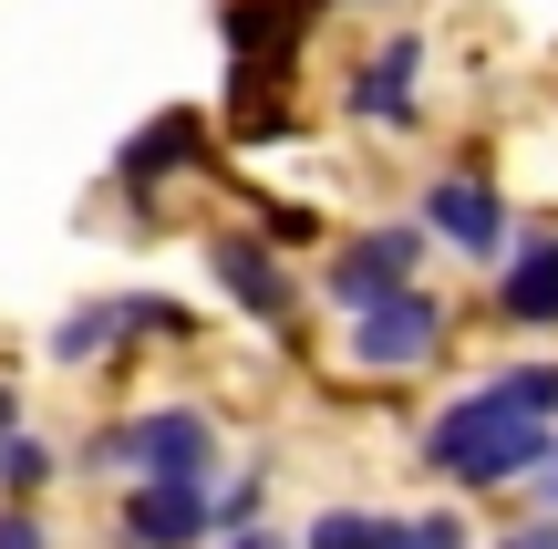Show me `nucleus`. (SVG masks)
<instances>
[{
  "label": "nucleus",
  "instance_id": "20e7f679",
  "mask_svg": "<svg viewBox=\"0 0 558 549\" xmlns=\"http://www.w3.org/2000/svg\"><path fill=\"white\" fill-rule=\"evenodd\" d=\"M414 270H424V228H362L352 249L331 260V301L341 311H362V301H393V290H414Z\"/></svg>",
  "mask_w": 558,
  "mask_h": 549
},
{
  "label": "nucleus",
  "instance_id": "f3484780",
  "mask_svg": "<svg viewBox=\"0 0 558 549\" xmlns=\"http://www.w3.org/2000/svg\"><path fill=\"white\" fill-rule=\"evenodd\" d=\"M218 549H300V539H279V529H239V539H218Z\"/></svg>",
  "mask_w": 558,
  "mask_h": 549
},
{
  "label": "nucleus",
  "instance_id": "9d476101",
  "mask_svg": "<svg viewBox=\"0 0 558 549\" xmlns=\"http://www.w3.org/2000/svg\"><path fill=\"white\" fill-rule=\"evenodd\" d=\"M197 145H207V135H197V115H156L135 145H124L114 177H124V187H156V177H177V166H197Z\"/></svg>",
  "mask_w": 558,
  "mask_h": 549
},
{
  "label": "nucleus",
  "instance_id": "6e6552de",
  "mask_svg": "<svg viewBox=\"0 0 558 549\" xmlns=\"http://www.w3.org/2000/svg\"><path fill=\"white\" fill-rule=\"evenodd\" d=\"M497 311L527 332H558V228H527L507 249V281H497Z\"/></svg>",
  "mask_w": 558,
  "mask_h": 549
},
{
  "label": "nucleus",
  "instance_id": "dca6fc26",
  "mask_svg": "<svg viewBox=\"0 0 558 549\" xmlns=\"http://www.w3.org/2000/svg\"><path fill=\"white\" fill-rule=\"evenodd\" d=\"M527 488H538V498H548V509H558V446L538 456V467H527Z\"/></svg>",
  "mask_w": 558,
  "mask_h": 549
},
{
  "label": "nucleus",
  "instance_id": "1a4fd4ad",
  "mask_svg": "<svg viewBox=\"0 0 558 549\" xmlns=\"http://www.w3.org/2000/svg\"><path fill=\"white\" fill-rule=\"evenodd\" d=\"M414 73H424V41H383L352 73V115L362 124H414Z\"/></svg>",
  "mask_w": 558,
  "mask_h": 549
},
{
  "label": "nucleus",
  "instance_id": "9b49d317",
  "mask_svg": "<svg viewBox=\"0 0 558 549\" xmlns=\"http://www.w3.org/2000/svg\"><path fill=\"white\" fill-rule=\"evenodd\" d=\"M124 343V322H114V301H83L73 322H52V363H104V353Z\"/></svg>",
  "mask_w": 558,
  "mask_h": 549
},
{
  "label": "nucleus",
  "instance_id": "6ab92c4d",
  "mask_svg": "<svg viewBox=\"0 0 558 549\" xmlns=\"http://www.w3.org/2000/svg\"><path fill=\"white\" fill-rule=\"evenodd\" d=\"M0 435H21V394L11 384H0Z\"/></svg>",
  "mask_w": 558,
  "mask_h": 549
},
{
  "label": "nucleus",
  "instance_id": "423d86ee",
  "mask_svg": "<svg viewBox=\"0 0 558 549\" xmlns=\"http://www.w3.org/2000/svg\"><path fill=\"white\" fill-rule=\"evenodd\" d=\"M424 228H435L445 249H465V260H497L507 249V207H497V187H486L476 166H456V177L424 187Z\"/></svg>",
  "mask_w": 558,
  "mask_h": 549
},
{
  "label": "nucleus",
  "instance_id": "0eeeda50",
  "mask_svg": "<svg viewBox=\"0 0 558 549\" xmlns=\"http://www.w3.org/2000/svg\"><path fill=\"white\" fill-rule=\"evenodd\" d=\"M207 270H218V290L248 311V322H290V270H279L269 239H248V228H218L207 239Z\"/></svg>",
  "mask_w": 558,
  "mask_h": 549
},
{
  "label": "nucleus",
  "instance_id": "f03ea898",
  "mask_svg": "<svg viewBox=\"0 0 558 549\" xmlns=\"http://www.w3.org/2000/svg\"><path fill=\"white\" fill-rule=\"evenodd\" d=\"M94 467H124V477H207L218 467V426L197 405H145L135 426L94 435Z\"/></svg>",
  "mask_w": 558,
  "mask_h": 549
},
{
  "label": "nucleus",
  "instance_id": "f8f14e48",
  "mask_svg": "<svg viewBox=\"0 0 558 549\" xmlns=\"http://www.w3.org/2000/svg\"><path fill=\"white\" fill-rule=\"evenodd\" d=\"M403 539V518H362V509H331V518H311V539L300 549H393Z\"/></svg>",
  "mask_w": 558,
  "mask_h": 549
},
{
  "label": "nucleus",
  "instance_id": "ddd939ff",
  "mask_svg": "<svg viewBox=\"0 0 558 549\" xmlns=\"http://www.w3.org/2000/svg\"><path fill=\"white\" fill-rule=\"evenodd\" d=\"M41 477H52V446H41V435H0V488H21V498H32Z\"/></svg>",
  "mask_w": 558,
  "mask_h": 549
},
{
  "label": "nucleus",
  "instance_id": "f257e3e1",
  "mask_svg": "<svg viewBox=\"0 0 558 549\" xmlns=\"http://www.w3.org/2000/svg\"><path fill=\"white\" fill-rule=\"evenodd\" d=\"M548 426H558V363H518L424 426V467L456 488H507L548 456Z\"/></svg>",
  "mask_w": 558,
  "mask_h": 549
},
{
  "label": "nucleus",
  "instance_id": "4468645a",
  "mask_svg": "<svg viewBox=\"0 0 558 549\" xmlns=\"http://www.w3.org/2000/svg\"><path fill=\"white\" fill-rule=\"evenodd\" d=\"M393 549H465V529L435 509V518H403V539H393Z\"/></svg>",
  "mask_w": 558,
  "mask_h": 549
},
{
  "label": "nucleus",
  "instance_id": "7ed1b4c3",
  "mask_svg": "<svg viewBox=\"0 0 558 549\" xmlns=\"http://www.w3.org/2000/svg\"><path fill=\"white\" fill-rule=\"evenodd\" d=\"M341 353H352L362 373H414L445 353V311L424 301V290H393V301H362L352 332H341Z\"/></svg>",
  "mask_w": 558,
  "mask_h": 549
},
{
  "label": "nucleus",
  "instance_id": "a211bd4d",
  "mask_svg": "<svg viewBox=\"0 0 558 549\" xmlns=\"http://www.w3.org/2000/svg\"><path fill=\"white\" fill-rule=\"evenodd\" d=\"M507 549H558V518H538V529H518Z\"/></svg>",
  "mask_w": 558,
  "mask_h": 549
},
{
  "label": "nucleus",
  "instance_id": "2eb2a0df",
  "mask_svg": "<svg viewBox=\"0 0 558 549\" xmlns=\"http://www.w3.org/2000/svg\"><path fill=\"white\" fill-rule=\"evenodd\" d=\"M0 549H52V529H41V518L11 498V509H0Z\"/></svg>",
  "mask_w": 558,
  "mask_h": 549
},
{
  "label": "nucleus",
  "instance_id": "39448f33",
  "mask_svg": "<svg viewBox=\"0 0 558 549\" xmlns=\"http://www.w3.org/2000/svg\"><path fill=\"white\" fill-rule=\"evenodd\" d=\"M124 539L135 549H197L207 529V477H135L124 488Z\"/></svg>",
  "mask_w": 558,
  "mask_h": 549
}]
</instances>
